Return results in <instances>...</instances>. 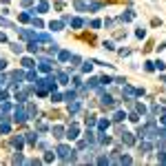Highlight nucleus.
Here are the masks:
<instances>
[{
	"label": "nucleus",
	"instance_id": "39448f33",
	"mask_svg": "<svg viewBox=\"0 0 166 166\" xmlns=\"http://www.w3.org/2000/svg\"><path fill=\"white\" fill-rule=\"evenodd\" d=\"M122 93L126 95V98H131V100H133V98H137V89H133V87H129L126 82L122 84Z\"/></svg>",
	"mask_w": 166,
	"mask_h": 166
},
{
	"label": "nucleus",
	"instance_id": "dca6fc26",
	"mask_svg": "<svg viewBox=\"0 0 166 166\" xmlns=\"http://www.w3.org/2000/svg\"><path fill=\"white\" fill-rule=\"evenodd\" d=\"M133 11H126V13H122V16H120V22H131V20H133Z\"/></svg>",
	"mask_w": 166,
	"mask_h": 166
},
{
	"label": "nucleus",
	"instance_id": "c9c22d12",
	"mask_svg": "<svg viewBox=\"0 0 166 166\" xmlns=\"http://www.w3.org/2000/svg\"><path fill=\"white\" fill-rule=\"evenodd\" d=\"M11 162H13V164H22V162H25V157L20 155V151H18V153L13 155V159H11Z\"/></svg>",
	"mask_w": 166,
	"mask_h": 166
},
{
	"label": "nucleus",
	"instance_id": "72a5a7b5",
	"mask_svg": "<svg viewBox=\"0 0 166 166\" xmlns=\"http://www.w3.org/2000/svg\"><path fill=\"white\" fill-rule=\"evenodd\" d=\"M53 159H55V153H51V151H47V155L42 157V162H47V164H49V162H53Z\"/></svg>",
	"mask_w": 166,
	"mask_h": 166
},
{
	"label": "nucleus",
	"instance_id": "37998d69",
	"mask_svg": "<svg viewBox=\"0 0 166 166\" xmlns=\"http://www.w3.org/2000/svg\"><path fill=\"white\" fill-rule=\"evenodd\" d=\"M135 36H137V38H144V36H146V29H144V27H137Z\"/></svg>",
	"mask_w": 166,
	"mask_h": 166
},
{
	"label": "nucleus",
	"instance_id": "864d4df0",
	"mask_svg": "<svg viewBox=\"0 0 166 166\" xmlns=\"http://www.w3.org/2000/svg\"><path fill=\"white\" fill-rule=\"evenodd\" d=\"M4 69H7V60L0 58V71H4Z\"/></svg>",
	"mask_w": 166,
	"mask_h": 166
},
{
	"label": "nucleus",
	"instance_id": "c756f323",
	"mask_svg": "<svg viewBox=\"0 0 166 166\" xmlns=\"http://www.w3.org/2000/svg\"><path fill=\"white\" fill-rule=\"evenodd\" d=\"M108 126H111V122H108V120H100V122H98V129H100V131H106Z\"/></svg>",
	"mask_w": 166,
	"mask_h": 166
},
{
	"label": "nucleus",
	"instance_id": "603ef678",
	"mask_svg": "<svg viewBox=\"0 0 166 166\" xmlns=\"http://www.w3.org/2000/svg\"><path fill=\"white\" fill-rule=\"evenodd\" d=\"M69 62H73V67H78L80 64V58H78V55H71V60H69Z\"/></svg>",
	"mask_w": 166,
	"mask_h": 166
},
{
	"label": "nucleus",
	"instance_id": "393cba45",
	"mask_svg": "<svg viewBox=\"0 0 166 166\" xmlns=\"http://www.w3.org/2000/svg\"><path fill=\"white\" fill-rule=\"evenodd\" d=\"M0 27H4V29H16L13 22H9L7 18H0Z\"/></svg>",
	"mask_w": 166,
	"mask_h": 166
},
{
	"label": "nucleus",
	"instance_id": "f03ea898",
	"mask_svg": "<svg viewBox=\"0 0 166 166\" xmlns=\"http://www.w3.org/2000/svg\"><path fill=\"white\" fill-rule=\"evenodd\" d=\"M100 104H102V108H115L120 102H117V100H113L111 95H102V98H100Z\"/></svg>",
	"mask_w": 166,
	"mask_h": 166
},
{
	"label": "nucleus",
	"instance_id": "bf43d9fd",
	"mask_svg": "<svg viewBox=\"0 0 166 166\" xmlns=\"http://www.w3.org/2000/svg\"><path fill=\"white\" fill-rule=\"evenodd\" d=\"M7 100V93H4V91H0V102H4Z\"/></svg>",
	"mask_w": 166,
	"mask_h": 166
},
{
	"label": "nucleus",
	"instance_id": "412c9836",
	"mask_svg": "<svg viewBox=\"0 0 166 166\" xmlns=\"http://www.w3.org/2000/svg\"><path fill=\"white\" fill-rule=\"evenodd\" d=\"M98 140H100V144H111V137H108V135H104V131H100V137H98Z\"/></svg>",
	"mask_w": 166,
	"mask_h": 166
},
{
	"label": "nucleus",
	"instance_id": "4c0bfd02",
	"mask_svg": "<svg viewBox=\"0 0 166 166\" xmlns=\"http://www.w3.org/2000/svg\"><path fill=\"white\" fill-rule=\"evenodd\" d=\"M82 25H84V22L80 20V18H71V27H76V29H80Z\"/></svg>",
	"mask_w": 166,
	"mask_h": 166
},
{
	"label": "nucleus",
	"instance_id": "ea45409f",
	"mask_svg": "<svg viewBox=\"0 0 166 166\" xmlns=\"http://www.w3.org/2000/svg\"><path fill=\"white\" fill-rule=\"evenodd\" d=\"M27 80H29V82H36V80H38L36 71H31V69H29V73H27Z\"/></svg>",
	"mask_w": 166,
	"mask_h": 166
},
{
	"label": "nucleus",
	"instance_id": "5701e85b",
	"mask_svg": "<svg viewBox=\"0 0 166 166\" xmlns=\"http://www.w3.org/2000/svg\"><path fill=\"white\" fill-rule=\"evenodd\" d=\"M84 122H87V129H91V126H95V124H98V120H95V115H87Z\"/></svg>",
	"mask_w": 166,
	"mask_h": 166
},
{
	"label": "nucleus",
	"instance_id": "2eb2a0df",
	"mask_svg": "<svg viewBox=\"0 0 166 166\" xmlns=\"http://www.w3.org/2000/svg\"><path fill=\"white\" fill-rule=\"evenodd\" d=\"M11 51H13L16 55H20L22 51H25V47H22V44H18V42H11Z\"/></svg>",
	"mask_w": 166,
	"mask_h": 166
},
{
	"label": "nucleus",
	"instance_id": "13d9d810",
	"mask_svg": "<svg viewBox=\"0 0 166 166\" xmlns=\"http://www.w3.org/2000/svg\"><path fill=\"white\" fill-rule=\"evenodd\" d=\"M20 2H22V7H31V2H33V0H20Z\"/></svg>",
	"mask_w": 166,
	"mask_h": 166
},
{
	"label": "nucleus",
	"instance_id": "423d86ee",
	"mask_svg": "<svg viewBox=\"0 0 166 166\" xmlns=\"http://www.w3.org/2000/svg\"><path fill=\"white\" fill-rule=\"evenodd\" d=\"M16 31H18V36H20L22 40H33V38H36V33L29 31V29H16Z\"/></svg>",
	"mask_w": 166,
	"mask_h": 166
},
{
	"label": "nucleus",
	"instance_id": "cd10ccee",
	"mask_svg": "<svg viewBox=\"0 0 166 166\" xmlns=\"http://www.w3.org/2000/svg\"><path fill=\"white\" fill-rule=\"evenodd\" d=\"M27 142H29L31 146H36V142H38V135H36V133H27Z\"/></svg>",
	"mask_w": 166,
	"mask_h": 166
},
{
	"label": "nucleus",
	"instance_id": "7c9ffc66",
	"mask_svg": "<svg viewBox=\"0 0 166 166\" xmlns=\"http://www.w3.org/2000/svg\"><path fill=\"white\" fill-rule=\"evenodd\" d=\"M22 67H25V69H33L36 64H33V60H31V58H22Z\"/></svg>",
	"mask_w": 166,
	"mask_h": 166
},
{
	"label": "nucleus",
	"instance_id": "ddd939ff",
	"mask_svg": "<svg viewBox=\"0 0 166 166\" xmlns=\"http://www.w3.org/2000/svg\"><path fill=\"white\" fill-rule=\"evenodd\" d=\"M58 60L60 62H69L71 60V53H69V51H58Z\"/></svg>",
	"mask_w": 166,
	"mask_h": 166
},
{
	"label": "nucleus",
	"instance_id": "f3484780",
	"mask_svg": "<svg viewBox=\"0 0 166 166\" xmlns=\"http://www.w3.org/2000/svg\"><path fill=\"white\" fill-rule=\"evenodd\" d=\"M33 40H38V42H51V36H47V33H36Z\"/></svg>",
	"mask_w": 166,
	"mask_h": 166
},
{
	"label": "nucleus",
	"instance_id": "de8ad7c7",
	"mask_svg": "<svg viewBox=\"0 0 166 166\" xmlns=\"http://www.w3.org/2000/svg\"><path fill=\"white\" fill-rule=\"evenodd\" d=\"M95 162H98V164H111V162H108V157H106V155H100L98 159H95Z\"/></svg>",
	"mask_w": 166,
	"mask_h": 166
},
{
	"label": "nucleus",
	"instance_id": "7ed1b4c3",
	"mask_svg": "<svg viewBox=\"0 0 166 166\" xmlns=\"http://www.w3.org/2000/svg\"><path fill=\"white\" fill-rule=\"evenodd\" d=\"M122 144H126V146H133L135 144V135L133 133H129V131H122Z\"/></svg>",
	"mask_w": 166,
	"mask_h": 166
},
{
	"label": "nucleus",
	"instance_id": "20e7f679",
	"mask_svg": "<svg viewBox=\"0 0 166 166\" xmlns=\"http://www.w3.org/2000/svg\"><path fill=\"white\" fill-rule=\"evenodd\" d=\"M13 120L16 122H25L27 120V111L22 106H16V111H13Z\"/></svg>",
	"mask_w": 166,
	"mask_h": 166
},
{
	"label": "nucleus",
	"instance_id": "a878e982",
	"mask_svg": "<svg viewBox=\"0 0 166 166\" xmlns=\"http://www.w3.org/2000/svg\"><path fill=\"white\" fill-rule=\"evenodd\" d=\"M55 80H58L60 84H69V76H67V73H58V76H55Z\"/></svg>",
	"mask_w": 166,
	"mask_h": 166
},
{
	"label": "nucleus",
	"instance_id": "f704fd0d",
	"mask_svg": "<svg viewBox=\"0 0 166 166\" xmlns=\"http://www.w3.org/2000/svg\"><path fill=\"white\" fill-rule=\"evenodd\" d=\"M126 117V113H122V111H117L115 115H113V122H122V120Z\"/></svg>",
	"mask_w": 166,
	"mask_h": 166
},
{
	"label": "nucleus",
	"instance_id": "e433bc0d",
	"mask_svg": "<svg viewBox=\"0 0 166 166\" xmlns=\"http://www.w3.org/2000/svg\"><path fill=\"white\" fill-rule=\"evenodd\" d=\"M76 9H78V11H87L89 7H87L84 2H82V0H76Z\"/></svg>",
	"mask_w": 166,
	"mask_h": 166
},
{
	"label": "nucleus",
	"instance_id": "8fccbe9b",
	"mask_svg": "<svg viewBox=\"0 0 166 166\" xmlns=\"http://www.w3.org/2000/svg\"><path fill=\"white\" fill-rule=\"evenodd\" d=\"M129 120H131V122H140V113H131V115H129Z\"/></svg>",
	"mask_w": 166,
	"mask_h": 166
},
{
	"label": "nucleus",
	"instance_id": "052dcab7",
	"mask_svg": "<svg viewBox=\"0 0 166 166\" xmlns=\"http://www.w3.org/2000/svg\"><path fill=\"white\" fill-rule=\"evenodd\" d=\"M0 42H7V36H4L2 31H0Z\"/></svg>",
	"mask_w": 166,
	"mask_h": 166
},
{
	"label": "nucleus",
	"instance_id": "9d476101",
	"mask_svg": "<svg viewBox=\"0 0 166 166\" xmlns=\"http://www.w3.org/2000/svg\"><path fill=\"white\" fill-rule=\"evenodd\" d=\"M27 51H29V53H38V51H40L38 40H29V44H27Z\"/></svg>",
	"mask_w": 166,
	"mask_h": 166
},
{
	"label": "nucleus",
	"instance_id": "58836bf2",
	"mask_svg": "<svg viewBox=\"0 0 166 166\" xmlns=\"http://www.w3.org/2000/svg\"><path fill=\"white\" fill-rule=\"evenodd\" d=\"M84 137H87V142H89V144H91V142H93V140H95V133H93V131H91V129H89V131H87V133H84Z\"/></svg>",
	"mask_w": 166,
	"mask_h": 166
},
{
	"label": "nucleus",
	"instance_id": "79ce46f5",
	"mask_svg": "<svg viewBox=\"0 0 166 166\" xmlns=\"http://www.w3.org/2000/svg\"><path fill=\"white\" fill-rule=\"evenodd\" d=\"M157 162L166 164V151H159V153H157Z\"/></svg>",
	"mask_w": 166,
	"mask_h": 166
},
{
	"label": "nucleus",
	"instance_id": "4468645a",
	"mask_svg": "<svg viewBox=\"0 0 166 166\" xmlns=\"http://www.w3.org/2000/svg\"><path fill=\"white\" fill-rule=\"evenodd\" d=\"M78 111H80V102L78 100L69 102V113H78Z\"/></svg>",
	"mask_w": 166,
	"mask_h": 166
},
{
	"label": "nucleus",
	"instance_id": "1a4fd4ad",
	"mask_svg": "<svg viewBox=\"0 0 166 166\" xmlns=\"http://www.w3.org/2000/svg\"><path fill=\"white\" fill-rule=\"evenodd\" d=\"M51 64H53V62H51L49 58H42V60H40V71H44V73H51Z\"/></svg>",
	"mask_w": 166,
	"mask_h": 166
},
{
	"label": "nucleus",
	"instance_id": "6ab92c4d",
	"mask_svg": "<svg viewBox=\"0 0 166 166\" xmlns=\"http://www.w3.org/2000/svg\"><path fill=\"white\" fill-rule=\"evenodd\" d=\"M62 25H64V22H53V20H51L49 22V29L51 31H62Z\"/></svg>",
	"mask_w": 166,
	"mask_h": 166
},
{
	"label": "nucleus",
	"instance_id": "4be33fe9",
	"mask_svg": "<svg viewBox=\"0 0 166 166\" xmlns=\"http://www.w3.org/2000/svg\"><path fill=\"white\" fill-rule=\"evenodd\" d=\"M64 100H67V102L78 100V93H76V91H67V93H64Z\"/></svg>",
	"mask_w": 166,
	"mask_h": 166
},
{
	"label": "nucleus",
	"instance_id": "0eeeda50",
	"mask_svg": "<svg viewBox=\"0 0 166 166\" xmlns=\"http://www.w3.org/2000/svg\"><path fill=\"white\" fill-rule=\"evenodd\" d=\"M11 144H13V148L20 151V148L25 146V137H22V135H13V137H11Z\"/></svg>",
	"mask_w": 166,
	"mask_h": 166
},
{
	"label": "nucleus",
	"instance_id": "473e14b6",
	"mask_svg": "<svg viewBox=\"0 0 166 166\" xmlns=\"http://www.w3.org/2000/svg\"><path fill=\"white\" fill-rule=\"evenodd\" d=\"M31 22H33V27H36V29H42V27H44V22L40 20V18H36V16L31 18Z\"/></svg>",
	"mask_w": 166,
	"mask_h": 166
},
{
	"label": "nucleus",
	"instance_id": "a211bd4d",
	"mask_svg": "<svg viewBox=\"0 0 166 166\" xmlns=\"http://www.w3.org/2000/svg\"><path fill=\"white\" fill-rule=\"evenodd\" d=\"M36 113H38V108L33 106V104L27 106V120H33V115H36Z\"/></svg>",
	"mask_w": 166,
	"mask_h": 166
},
{
	"label": "nucleus",
	"instance_id": "2f4dec72",
	"mask_svg": "<svg viewBox=\"0 0 166 166\" xmlns=\"http://www.w3.org/2000/svg\"><path fill=\"white\" fill-rule=\"evenodd\" d=\"M135 113H140V115H144V113H146V106L142 104V102H137V104H135Z\"/></svg>",
	"mask_w": 166,
	"mask_h": 166
},
{
	"label": "nucleus",
	"instance_id": "6e6552de",
	"mask_svg": "<svg viewBox=\"0 0 166 166\" xmlns=\"http://www.w3.org/2000/svg\"><path fill=\"white\" fill-rule=\"evenodd\" d=\"M78 135H80V129H78V124H71V129L67 131V137H69V140H78Z\"/></svg>",
	"mask_w": 166,
	"mask_h": 166
},
{
	"label": "nucleus",
	"instance_id": "6e6d98bb",
	"mask_svg": "<svg viewBox=\"0 0 166 166\" xmlns=\"http://www.w3.org/2000/svg\"><path fill=\"white\" fill-rule=\"evenodd\" d=\"M115 38H117V40H122V38H126V31H117V33H115Z\"/></svg>",
	"mask_w": 166,
	"mask_h": 166
},
{
	"label": "nucleus",
	"instance_id": "a19ab883",
	"mask_svg": "<svg viewBox=\"0 0 166 166\" xmlns=\"http://www.w3.org/2000/svg\"><path fill=\"white\" fill-rule=\"evenodd\" d=\"M113 82V78H108V76H102L100 78V84H104V87H106V84H111Z\"/></svg>",
	"mask_w": 166,
	"mask_h": 166
},
{
	"label": "nucleus",
	"instance_id": "c85d7f7f",
	"mask_svg": "<svg viewBox=\"0 0 166 166\" xmlns=\"http://www.w3.org/2000/svg\"><path fill=\"white\" fill-rule=\"evenodd\" d=\"M31 16H33V13H27V11H22L18 18H20V22H31Z\"/></svg>",
	"mask_w": 166,
	"mask_h": 166
},
{
	"label": "nucleus",
	"instance_id": "9b49d317",
	"mask_svg": "<svg viewBox=\"0 0 166 166\" xmlns=\"http://www.w3.org/2000/svg\"><path fill=\"white\" fill-rule=\"evenodd\" d=\"M51 133H53V137L62 140V137H64V129H62V126H53V129H51Z\"/></svg>",
	"mask_w": 166,
	"mask_h": 166
},
{
	"label": "nucleus",
	"instance_id": "49530a36",
	"mask_svg": "<svg viewBox=\"0 0 166 166\" xmlns=\"http://www.w3.org/2000/svg\"><path fill=\"white\" fill-rule=\"evenodd\" d=\"M157 140H166V129H157Z\"/></svg>",
	"mask_w": 166,
	"mask_h": 166
},
{
	"label": "nucleus",
	"instance_id": "09e8293b",
	"mask_svg": "<svg viewBox=\"0 0 166 166\" xmlns=\"http://www.w3.org/2000/svg\"><path fill=\"white\" fill-rule=\"evenodd\" d=\"M144 69L146 71H155V62H144Z\"/></svg>",
	"mask_w": 166,
	"mask_h": 166
},
{
	"label": "nucleus",
	"instance_id": "3c124183",
	"mask_svg": "<svg viewBox=\"0 0 166 166\" xmlns=\"http://www.w3.org/2000/svg\"><path fill=\"white\" fill-rule=\"evenodd\" d=\"M98 84H100V78H91L89 80V87H98Z\"/></svg>",
	"mask_w": 166,
	"mask_h": 166
},
{
	"label": "nucleus",
	"instance_id": "bb28decb",
	"mask_svg": "<svg viewBox=\"0 0 166 166\" xmlns=\"http://www.w3.org/2000/svg\"><path fill=\"white\" fill-rule=\"evenodd\" d=\"M9 131H11V126L7 124V120H2V124H0V133H2V135H7Z\"/></svg>",
	"mask_w": 166,
	"mask_h": 166
},
{
	"label": "nucleus",
	"instance_id": "c03bdc74",
	"mask_svg": "<svg viewBox=\"0 0 166 166\" xmlns=\"http://www.w3.org/2000/svg\"><path fill=\"white\" fill-rule=\"evenodd\" d=\"M60 100H62V95L55 93V91H51V102H60Z\"/></svg>",
	"mask_w": 166,
	"mask_h": 166
},
{
	"label": "nucleus",
	"instance_id": "f257e3e1",
	"mask_svg": "<svg viewBox=\"0 0 166 166\" xmlns=\"http://www.w3.org/2000/svg\"><path fill=\"white\" fill-rule=\"evenodd\" d=\"M76 153H78V151H73V148H71V146H67V144H60V146H58V157H60L64 164L76 162V159H78Z\"/></svg>",
	"mask_w": 166,
	"mask_h": 166
},
{
	"label": "nucleus",
	"instance_id": "a18cd8bd",
	"mask_svg": "<svg viewBox=\"0 0 166 166\" xmlns=\"http://www.w3.org/2000/svg\"><path fill=\"white\" fill-rule=\"evenodd\" d=\"M155 69H157V71H164V69H166V62L157 60V62H155Z\"/></svg>",
	"mask_w": 166,
	"mask_h": 166
},
{
	"label": "nucleus",
	"instance_id": "5fc2aeb1",
	"mask_svg": "<svg viewBox=\"0 0 166 166\" xmlns=\"http://www.w3.org/2000/svg\"><path fill=\"white\" fill-rule=\"evenodd\" d=\"M91 27H93V29H100L102 22H100V20H93V22H91Z\"/></svg>",
	"mask_w": 166,
	"mask_h": 166
},
{
	"label": "nucleus",
	"instance_id": "4d7b16f0",
	"mask_svg": "<svg viewBox=\"0 0 166 166\" xmlns=\"http://www.w3.org/2000/svg\"><path fill=\"white\" fill-rule=\"evenodd\" d=\"M104 49H106V51H113L115 47H113V42H104Z\"/></svg>",
	"mask_w": 166,
	"mask_h": 166
},
{
	"label": "nucleus",
	"instance_id": "f8f14e48",
	"mask_svg": "<svg viewBox=\"0 0 166 166\" xmlns=\"http://www.w3.org/2000/svg\"><path fill=\"white\" fill-rule=\"evenodd\" d=\"M151 148H153V144L148 140H142V144H140V151H144V153H151Z\"/></svg>",
	"mask_w": 166,
	"mask_h": 166
},
{
	"label": "nucleus",
	"instance_id": "b1692460",
	"mask_svg": "<svg viewBox=\"0 0 166 166\" xmlns=\"http://www.w3.org/2000/svg\"><path fill=\"white\" fill-rule=\"evenodd\" d=\"M95 67V62L93 60H87V62H84V67H82V71L84 73H91V69H93Z\"/></svg>",
	"mask_w": 166,
	"mask_h": 166
},
{
	"label": "nucleus",
	"instance_id": "aec40b11",
	"mask_svg": "<svg viewBox=\"0 0 166 166\" xmlns=\"http://www.w3.org/2000/svg\"><path fill=\"white\" fill-rule=\"evenodd\" d=\"M47 11H49V2H47V0H42V2L38 4V13H47Z\"/></svg>",
	"mask_w": 166,
	"mask_h": 166
}]
</instances>
